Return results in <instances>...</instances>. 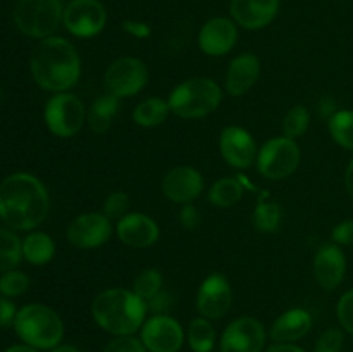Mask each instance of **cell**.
<instances>
[{"label": "cell", "mask_w": 353, "mask_h": 352, "mask_svg": "<svg viewBox=\"0 0 353 352\" xmlns=\"http://www.w3.org/2000/svg\"><path fill=\"white\" fill-rule=\"evenodd\" d=\"M279 0H231L230 12L240 26L247 30L265 28L276 17Z\"/></svg>", "instance_id": "obj_20"}, {"label": "cell", "mask_w": 353, "mask_h": 352, "mask_svg": "<svg viewBox=\"0 0 353 352\" xmlns=\"http://www.w3.org/2000/svg\"><path fill=\"white\" fill-rule=\"evenodd\" d=\"M345 185H347L348 193H350V197L353 199V157H352L350 164H348L347 173H345Z\"/></svg>", "instance_id": "obj_45"}, {"label": "cell", "mask_w": 353, "mask_h": 352, "mask_svg": "<svg viewBox=\"0 0 353 352\" xmlns=\"http://www.w3.org/2000/svg\"><path fill=\"white\" fill-rule=\"evenodd\" d=\"M302 152L295 140L276 137L265 141L257 155V169L268 179H285L299 169Z\"/></svg>", "instance_id": "obj_7"}, {"label": "cell", "mask_w": 353, "mask_h": 352, "mask_svg": "<svg viewBox=\"0 0 353 352\" xmlns=\"http://www.w3.org/2000/svg\"><path fill=\"white\" fill-rule=\"evenodd\" d=\"M241 197H243V185L240 179L233 178V176L217 179L209 190V202L221 209L233 207L234 204L240 202Z\"/></svg>", "instance_id": "obj_26"}, {"label": "cell", "mask_w": 353, "mask_h": 352, "mask_svg": "<svg viewBox=\"0 0 353 352\" xmlns=\"http://www.w3.org/2000/svg\"><path fill=\"white\" fill-rule=\"evenodd\" d=\"M48 207V192L37 176L14 173L0 183V219L10 230L28 231L40 226Z\"/></svg>", "instance_id": "obj_1"}, {"label": "cell", "mask_w": 353, "mask_h": 352, "mask_svg": "<svg viewBox=\"0 0 353 352\" xmlns=\"http://www.w3.org/2000/svg\"><path fill=\"white\" fill-rule=\"evenodd\" d=\"M333 242L338 245H353V219L336 224L333 230Z\"/></svg>", "instance_id": "obj_38"}, {"label": "cell", "mask_w": 353, "mask_h": 352, "mask_svg": "<svg viewBox=\"0 0 353 352\" xmlns=\"http://www.w3.org/2000/svg\"><path fill=\"white\" fill-rule=\"evenodd\" d=\"M30 289V278L17 269H10L0 276V293L3 297H19Z\"/></svg>", "instance_id": "obj_33"}, {"label": "cell", "mask_w": 353, "mask_h": 352, "mask_svg": "<svg viewBox=\"0 0 353 352\" xmlns=\"http://www.w3.org/2000/svg\"><path fill=\"white\" fill-rule=\"evenodd\" d=\"M314 278L324 290H334L345 278L347 257L338 244H324L314 255Z\"/></svg>", "instance_id": "obj_17"}, {"label": "cell", "mask_w": 353, "mask_h": 352, "mask_svg": "<svg viewBox=\"0 0 353 352\" xmlns=\"http://www.w3.org/2000/svg\"><path fill=\"white\" fill-rule=\"evenodd\" d=\"M17 316V309L7 297H0V326L14 324Z\"/></svg>", "instance_id": "obj_40"}, {"label": "cell", "mask_w": 353, "mask_h": 352, "mask_svg": "<svg viewBox=\"0 0 353 352\" xmlns=\"http://www.w3.org/2000/svg\"><path fill=\"white\" fill-rule=\"evenodd\" d=\"M188 344L193 352H210L216 345V330L207 317L200 316L190 323Z\"/></svg>", "instance_id": "obj_29"}, {"label": "cell", "mask_w": 353, "mask_h": 352, "mask_svg": "<svg viewBox=\"0 0 353 352\" xmlns=\"http://www.w3.org/2000/svg\"><path fill=\"white\" fill-rule=\"evenodd\" d=\"M123 30L134 38H147L152 31L150 26H148L147 23H143V21H137V19L124 21Z\"/></svg>", "instance_id": "obj_41"}, {"label": "cell", "mask_w": 353, "mask_h": 352, "mask_svg": "<svg viewBox=\"0 0 353 352\" xmlns=\"http://www.w3.org/2000/svg\"><path fill=\"white\" fill-rule=\"evenodd\" d=\"M50 352H81V351L76 349L74 345H61V347H54V351Z\"/></svg>", "instance_id": "obj_47"}, {"label": "cell", "mask_w": 353, "mask_h": 352, "mask_svg": "<svg viewBox=\"0 0 353 352\" xmlns=\"http://www.w3.org/2000/svg\"><path fill=\"white\" fill-rule=\"evenodd\" d=\"M23 259V240L10 228L0 226V271L16 269Z\"/></svg>", "instance_id": "obj_28"}, {"label": "cell", "mask_w": 353, "mask_h": 352, "mask_svg": "<svg viewBox=\"0 0 353 352\" xmlns=\"http://www.w3.org/2000/svg\"><path fill=\"white\" fill-rule=\"evenodd\" d=\"M64 9L62 0H19L14 7V23L26 37L43 40L62 23Z\"/></svg>", "instance_id": "obj_6"}, {"label": "cell", "mask_w": 353, "mask_h": 352, "mask_svg": "<svg viewBox=\"0 0 353 352\" xmlns=\"http://www.w3.org/2000/svg\"><path fill=\"white\" fill-rule=\"evenodd\" d=\"M223 100L221 86L210 78H190L179 83L169 95L172 114L181 119H199L212 114Z\"/></svg>", "instance_id": "obj_4"}, {"label": "cell", "mask_w": 353, "mask_h": 352, "mask_svg": "<svg viewBox=\"0 0 353 352\" xmlns=\"http://www.w3.org/2000/svg\"><path fill=\"white\" fill-rule=\"evenodd\" d=\"M200 217L202 216H200L199 209L193 204H185L181 213H179V221H181V224L186 230H195L200 224Z\"/></svg>", "instance_id": "obj_39"}, {"label": "cell", "mask_w": 353, "mask_h": 352, "mask_svg": "<svg viewBox=\"0 0 353 352\" xmlns=\"http://www.w3.org/2000/svg\"><path fill=\"white\" fill-rule=\"evenodd\" d=\"M261 76V61L255 54L245 52L230 62L226 72V92L231 97H241L257 83Z\"/></svg>", "instance_id": "obj_21"}, {"label": "cell", "mask_w": 353, "mask_h": 352, "mask_svg": "<svg viewBox=\"0 0 353 352\" xmlns=\"http://www.w3.org/2000/svg\"><path fill=\"white\" fill-rule=\"evenodd\" d=\"M343 331L340 328H330L317 340L316 352H340L343 347Z\"/></svg>", "instance_id": "obj_35"}, {"label": "cell", "mask_w": 353, "mask_h": 352, "mask_svg": "<svg viewBox=\"0 0 353 352\" xmlns=\"http://www.w3.org/2000/svg\"><path fill=\"white\" fill-rule=\"evenodd\" d=\"M252 223H254L255 230L262 231V233H276L281 228L283 223V211L281 206L274 200L268 199V193L259 199L257 206H255L254 214H252Z\"/></svg>", "instance_id": "obj_25"}, {"label": "cell", "mask_w": 353, "mask_h": 352, "mask_svg": "<svg viewBox=\"0 0 353 352\" xmlns=\"http://www.w3.org/2000/svg\"><path fill=\"white\" fill-rule=\"evenodd\" d=\"M310 124V114L307 107L295 106L286 113L285 119H283V137H288L292 140L303 137L305 131L309 130Z\"/></svg>", "instance_id": "obj_32"}, {"label": "cell", "mask_w": 353, "mask_h": 352, "mask_svg": "<svg viewBox=\"0 0 353 352\" xmlns=\"http://www.w3.org/2000/svg\"><path fill=\"white\" fill-rule=\"evenodd\" d=\"M55 254V244L50 235L43 231H33L23 240V257L30 264L43 266L52 261Z\"/></svg>", "instance_id": "obj_24"}, {"label": "cell", "mask_w": 353, "mask_h": 352, "mask_svg": "<svg viewBox=\"0 0 353 352\" xmlns=\"http://www.w3.org/2000/svg\"><path fill=\"white\" fill-rule=\"evenodd\" d=\"M14 330L21 340L37 349H54L64 335L59 314L43 304H28L17 311Z\"/></svg>", "instance_id": "obj_5"}, {"label": "cell", "mask_w": 353, "mask_h": 352, "mask_svg": "<svg viewBox=\"0 0 353 352\" xmlns=\"http://www.w3.org/2000/svg\"><path fill=\"white\" fill-rule=\"evenodd\" d=\"M334 107H336L334 100L330 99V97H324V99L319 102V114L323 117H326V119H330V117L336 113Z\"/></svg>", "instance_id": "obj_43"}, {"label": "cell", "mask_w": 353, "mask_h": 352, "mask_svg": "<svg viewBox=\"0 0 353 352\" xmlns=\"http://www.w3.org/2000/svg\"><path fill=\"white\" fill-rule=\"evenodd\" d=\"M203 176L192 166H178L165 173L162 179V193L171 202L190 204L202 193Z\"/></svg>", "instance_id": "obj_16"}, {"label": "cell", "mask_w": 353, "mask_h": 352, "mask_svg": "<svg viewBox=\"0 0 353 352\" xmlns=\"http://www.w3.org/2000/svg\"><path fill=\"white\" fill-rule=\"evenodd\" d=\"M33 79L48 92H68L81 76V57L71 41L61 37L43 38L30 59Z\"/></svg>", "instance_id": "obj_2"}, {"label": "cell", "mask_w": 353, "mask_h": 352, "mask_svg": "<svg viewBox=\"0 0 353 352\" xmlns=\"http://www.w3.org/2000/svg\"><path fill=\"white\" fill-rule=\"evenodd\" d=\"M169 113H171V109H169V104L165 100L159 99V97H150V99L143 100L134 107L133 121L138 126L154 128L164 123Z\"/></svg>", "instance_id": "obj_27"}, {"label": "cell", "mask_w": 353, "mask_h": 352, "mask_svg": "<svg viewBox=\"0 0 353 352\" xmlns=\"http://www.w3.org/2000/svg\"><path fill=\"white\" fill-rule=\"evenodd\" d=\"M141 342L150 352H178L185 342V331L172 316L154 314L141 326Z\"/></svg>", "instance_id": "obj_12"}, {"label": "cell", "mask_w": 353, "mask_h": 352, "mask_svg": "<svg viewBox=\"0 0 353 352\" xmlns=\"http://www.w3.org/2000/svg\"><path fill=\"white\" fill-rule=\"evenodd\" d=\"M117 238L133 248H147L161 237L159 224L143 213H128L117 221Z\"/></svg>", "instance_id": "obj_18"}, {"label": "cell", "mask_w": 353, "mask_h": 352, "mask_svg": "<svg viewBox=\"0 0 353 352\" xmlns=\"http://www.w3.org/2000/svg\"><path fill=\"white\" fill-rule=\"evenodd\" d=\"M336 314L338 321H340V324L343 326V330L353 335V289L341 295L336 307Z\"/></svg>", "instance_id": "obj_36"}, {"label": "cell", "mask_w": 353, "mask_h": 352, "mask_svg": "<svg viewBox=\"0 0 353 352\" xmlns=\"http://www.w3.org/2000/svg\"><path fill=\"white\" fill-rule=\"evenodd\" d=\"M265 344L264 324L243 316L228 324L221 337V352H261Z\"/></svg>", "instance_id": "obj_14"}, {"label": "cell", "mask_w": 353, "mask_h": 352, "mask_svg": "<svg viewBox=\"0 0 353 352\" xmlns=\"http://www.w3.org/2000/svg\"><path fill=\"white\" fill-rule=\"evenodd\" d=\"M236 38L238 31L233 21L228 17H212L200 28L199 47L203 54L219 57L234 47Z\"/></svg>", "instance_id": "obj_19"}, {"label": "cell", "mask_w": 353, "mask_h": 352, "mask_svg": "<svg viewBox=\"0 0 353 352\" xmlns=\"http://www.w3.org/2000/svg\"><path fill=\"white\" fill-rule=\"evenodd\" d=\"M131 206V200L128 197V193L124 192H112L103 202L102 213L105 214L109 219H117L124 217L128 214V209Z\"/></svg>", "instance_id": "obj_34"}, {"label": "cell", "mask_w": 353, "mask_h": 352, "mask_svg": "<svg viewBox=\"0 0 353 352\" xmlns=\"http://www.w3.org/2000/svg\"><path fill=\"white\" fill-rule=\"evenodd\" d=\"M233 304V290L230 282L221 273H212L200 285L196 293V309L207 320H219L226 316Z\"/></svg>", "instance_id": "obj_13"}, {"label": "cell", "mask_w": 353, "mask_h": 352, "mask_svg": "<svg viewBox=\"0 0 353 352\" xmlns=\"http://www.w3.org/2000/svg\"><path fill=\"white\" fill-rule=\"evenodd\" d=\"M162 283H164L162 273L159 271L157 268H147L134 278L133 289L131 290H133L138 297H141L145 302H148V300L154 299L159 292H162Z\"/></svg>", "instance_id": "obj_31"}, {"label": "cell", "mask_w": 353, "mask_h": 352, "mask_svg": "<svg viewBox=\"0 0 353 352\" xmlns=\"http://www.w3.org/2000/svg\"><path fill=\"white\" fill-rule=\"evenodd\" d=\"M171 306V295L165 292H159L154 299H150L147 302L148 309L154 311L155 314H164V311Z\"/></svg>", "instance_id": "obj_42"}, {"label": "cell", "mask_w": 353, "mask_h": 352, "mask_svg": "<svg viewBox=\"0 0 353 352\" xmlns=\"http://www.w3.org/2000/svg\"><path fill=\"white\" fill-rule=\"evenodd\" d=\"M148 81V69L143 61L137 57L116 59L103 75V86L107 93L117 99L137 95Z\"/></svg>", "instance_id": "obj_9"}, {"label": "cell", "mask_w": 353, "mask_h": 352, "mask_svg": "<svg viewBox=\"0 0 353 352\" xmlns=\"http://www.w3.org/2000/svg\"><path fill=\"white\" fill-rule=\"evenodd\" d=\"M219 148L224 161L236 169L250 168L257 162L259 148L250 131L240 126H226L219 137Z\"/></svg>", "instance_id": "obj_15"}, {"label": "cell", "mask_w": 353, "mask_h": 352, "mask_svg": "<svg viewBox=\"0 0 353 352\" xmlns=\"http://www.w3.org/2000/svg\"><path fill=\"white\" fill-rule=\"evenodd\" d=\"M330 133L338 145L347 150H353V110H336L330 117Z\"/></svg>", "instance_id": "obj_30"}, {"label": "cell", "mask_w": 353, "mask_h": 352, "mask_svg": "<svg viewBox=\"0 0 353 352\" xmlns=\"http://www.w3.org/2000/svg\"><path fill=\"white\" fill-rule=\"evenodd\" d=\"M312 328V316L305 309H288L272 323L271 338L276 344H292L305 337Z\"/></svg>", "instance_id": "obj_22"}, {"label": "cell", "mask_w": 353, "mask_h": 352, "mask_svg": "<svg viewBox=\"0 0 353 352\" xmlns=\"http://www.w3.org/2000/svg\"><path fill=\"white\" fill-rule=\"evenodd\" d=\"M65 235L72 247L90 251L102 247L109 240L112 235V224L103 213H85L69 223Z\"/></svg>", "instance_id": "obj_11"}, {"label": "cell", "mask_w": 353, "mask_h": 352, "mask_svg": "<svg viewBox=\"0 0 353 352\" xmlns=\"http://www.w3.org/2000/svg\"><path fill=\"white\" fill-rule=\"evenodd\" d=\"M147 309V302L128 289H107L92 302L95 323L116 337L133 335L143 326Z\"/></svg>", "instance_id": "obj_3"}, {"label": "cell", "mask_w": 353, "mask_h": 352, "mask_svg": "<svg viewBox=\"0 0 353 352\" xmlns=\"http://www.w3.org/2000/svg\"><path fill=\"white\" fill-rule=\"evenodd\" d=\"M268 352H305L299 345L293 344H274L268 349Z\"/></svg>", "instance_id": "obj_44"}, {"label": "cell", "mask_w": 353, "mask_h": 352, "mask_svg": "<svg viewBox=\"0 0 353 352\" xmlns=\"http://www.w3.org/2000/svg\"><path fill=\"white\" fill-rule=\"evenodd\" d=\"M43 116L50 133L59 138H71L78 135L86 121L81 99L64 92L55 93L48 99Z\"/></svg>", "instance_id": "obj_8"}, {"label": "cell", "mask_w": 353, "mask_h": 352, "mask_svg": "<svg viewBox=\"0 0 353 352\" xmlns=\"http://www.w3.org/2000/svg\"><path fill=\"white\" fill-rule=\"evenodd\" d=\"M117 113H119V99L112 93H103L97 97L90 106L86 113V123L93 133L103 135L112 126Z\"/></svg>", "instance_id": "obj_23"}, {"label": "cell", "mask_w": 353, "mask_h": 352, "mask_svg": "<svg viewBox=\"0 0 353 352\" xmlns=\"http://www.w3.org/2000/svg\"><path fill=\"white\" fill-rule=\"evenodd\" d=\"M6 352H38V349L28 344H17V345H10L9 349H6Z\"/></svg>", "instance_id": "obj_46"}, {"label": "cell", "mask_w": 353, "mask_h": 352, "mask_svg": "<svg viewBox=\"0 0 353 352\" xmlns=\"http://www.w3.org/2000/svg\"><path fill=\"white\" fill-rule=\"evenodd\" d=\"M103 352H147V347L133 335H123V337H116L114 340H110Z\"/></svg>", "instance_id": "obj_37"}, {"label": "cell", "mask_w": 353, "mask_h": 352, "mask_svg": "<svg viewBox=\"0 0 353 352\" xmlns=\"http://www.w3.org/2000/svg\"><path fill=\"white\" fill-rule=\"evenodd\" d=\"M65 30L79 38H92L105 28L107 10L99 0H71L62 17Z\"/></svg>", "instance_id": "obj_10"}]
</instances>
